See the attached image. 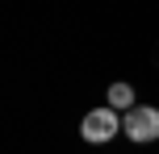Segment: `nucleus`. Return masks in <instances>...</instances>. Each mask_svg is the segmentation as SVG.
Listing matches in <instances>:
<instances>
[{
  "instance_id": "obj_1",
  "label": "nucleus",
  "mask_w": 159,
  "mask_h": 154,
  "mask_svg": "<svg viewBox=\"0 0 159 154\" xmlns=\"http://www.w3.org/2000/svg\"><path fill=\"white\" fill-rule=\"evenodd\" d=\"M121 133V117L117 108H92V113H84V121H80V138L88 142V146H105V142H113Z\"/></svg>"
},
{
  "instance_id": "obj_2",
  "label": "nucleus",
  "mask_w": 159,
  "mask_h": 154,
  "mask_svg": "<svg viewBox=\"0 0 159 154\" xmlns=\"http://www.w3.org/2000/svg\"><path fill=\"white\" fill-rule=\"evenodd\" d=\"M121 129H126V138L138 142V146L159 142V108H151V104H134L126 117H121Z\"/></svg>"
},
{
  "instance_id": "obj_3",
  "label": "nucleus",
  "mask_w": 159,
  "mask_h": 154,
  "mask_svg": "<svg viewBox=\"0 0 159 154\" xmlns=\"http://www.w3.org/2000/svg\"><path fill=\"white\" fill-rule=\"evenodd\" d=\"M109 108L130 113V108H134V88H130V83H109Z\"/></svg>"
}]
</instances>
